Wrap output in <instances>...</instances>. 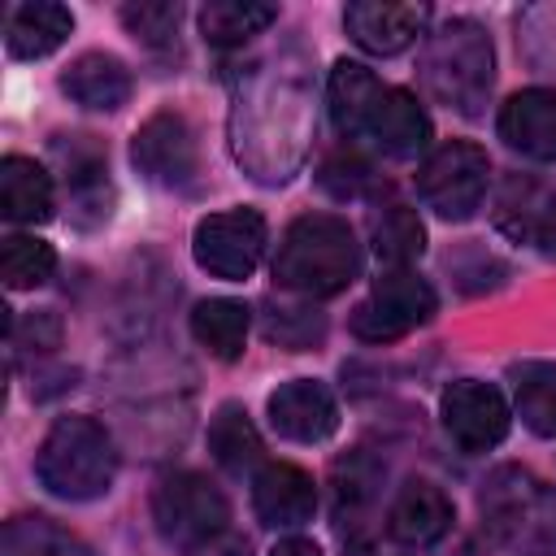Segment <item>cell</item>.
I'll use <instances>...</instances> for the list:
<instances>
[{
    "label": "cell",
    "instance_id": "8fae6325",
    "mask_svg": "<svg viewBox=\"0 0 556 556\" xmlns=\"http://www.w3.org/2000/svg\"><path fill=\"white\" fill-rule=\"evenodd\" d=\"M443 426L465 452H486L508 434V404L491 382L460 378L443 391Z\"/></svg>",
    "mask_w": 556,
    "mask_h": 556
},
{
    "label": "cell",
    "instance_id": "7402d4cb",
    "mask_svg": "<svg viewBox=\"0 0 556 556\" xmlns=\"http://www.w3.org/2000/svg\"><path fill=\"white\" fill-rule=\"evenodd\" d=\"M513 395H517L521 421L534 434L556 439V365L552 361H521V365H513Z\"/></svg>",
    "mask_w": 556,
    "mask_h": 556
},
{
    "label": "cell",
    "instance_id": "30bf717a",
    "mask_svg": "<svg viewBox=\"0 0 556 556\" xmlns=\"http://www.w3.org/2000/svg\"><path fill=\"white\" fill-rule=\"evenodd\" d=\"M130 156H135L139 174L152 178V182H161V187H182V182H191V174H195V165H200L191 126H187V117L174 113V109L152 113V117L135 130Z\"/></svg>",
    "mask_w": 556,
    "mask_h": 556
},
{
    "label": "cell",
    "instance_id": "9a60e30c",
    "mask_svg": "<svg viewBox=\"0 0 556 556\" xmlns=\"http://www.w3.org/2000/svg\"><path fill=\"white\" fill-rule=\"evenodd\" d=\"M348 35L374 52V56H395L404 52L421 26H426V9L421 4H382V0H365V4H348L343 13Z\"/></svg>",
    "mask_w": 556,
    "mask_h": 556
},
{
    "label": "cell",
    "instance_id": "44dd1931",
    "mask_svg": "<svg viewBox=\"0 0 556 556\" xmlns=\"http://www.w3.org/2000/svg\"><path fill=\"white\" fill-rule=\"evenodd\" d=\"M52 174L30 156H4L0 165V213L9 222H48L52 217Z\"/></svg>",
    "mask_w": 556,
    "mask_h": 556
},
{
    "label": "cell",
    "instance_id": "277c9868",
    "mask_svg": "<svg viewBox=\"0 0 556 556\" xmlns=\"http://www.w3.org/2000/svg\"><path fill=\"white\" fill-rule=\"evenodd\" d=\"M117 452L100 421L91 417H61L48 439L39 443L35 473L61 500H96L113 486Z\"/></svg>",
    "mask_w": 556,
    "mask_h": 556
},
{
    "label": "cell",
    "instance_id": "603a6c76",
    "mask_svg": "<svg viewBox=\"0 0 556 556\" xmlns=\"http://www.w3.org/2000/svg\"><path fill=\"white\" fill-rule=\"evenodd\" d=\"M191 334L200 339V348H208L217 361H235L243 356V339H248V308L239 300H200L191 313Z\"/></svg>",
    "mask_w": 556,
    "mask_h": 556
},
{
    "label": "cell",
    "instance_id": "e0dca14e",
    "mask_svg": "<svg viewBox=\"0 0 556 556\" xmlns=\"http://www.w3.org/2000/svg\"><path fill=\"white\" fill-rule=\"evenodd\" d=\"M252 508L265 526H304L313 521V508H317V486L313 478L300 469V465H265L252 482Z\"/></svg>",
    "mask_w": 556,
    "mask_h": 556
},
{
    "label": "cell",
    "instance_id": "4dcf8cb0",
    "mask_svg": "<svg viewBox=\"0 0 556 556\" xmlns=\"http://www.w3.org/2000/svg\"><path fill=\"white\" fill-rule=\"evenodd\" d=\"M178 13H182L178 4H126V9H122V22H126V30H130L135 39H143L148 48H161V43L174 39Z\"/></svg>",
    "mask_w": 556,
    "mask_h": 556
},
{
    "label": "cell",
    "instance_id": "2e32d148",
    "mask_svg": "<svg viewBox=\"0 0 556 556\" xmlns=\"http://www.w3.org/2000/svg\"><path fill=\"white\" fill-rule=\"evenodd\" d=\"M452 526V500L426 482V478H413L400 486V495L391 500V513H387V534L395 543H408V547H430L447 534Z\"/></svg>",
    "mask_w": 556,
    "mask_h": 556
},
{
    "label": "cell",
    "instance_id": "d6a6232c",
    "mask_svg": "<svg viewBox=\"0 0 556 556\" xmlns=\"http://www.w3.org/2000/svg\"><path fill=\"white\" fill-rule=\"evenodd\" d=\"M56 339H61V321H56V313H48V308H39V313H30L17 330H13V343H43V348H56Z\"/></svg>",
    "mask_w": 556,
    "mask_h": 556
},
{
    "label": "cell",
    "instance_id": "ffe728a7",
    "mask_svg": "<svg viewBox=\"0 0 556 556\" xmlns=\"http://www.w3.org/2000/svg\"><path fill=\"white\" fill-rule=\"evenodd\" d=\"M61 91L83 109H122L130 100V74L109 52H87L61 74Z\"/></svg>",
    "mask_w": 556,
    "mask_h": 556
},
{
    "label": "cell",
    "instance_id": "5b68a950",
    "mask_svg": "<svg viewBox=\"0 0 556 556\" xmlns=\"http://www.w3.org/2000/svg\"><path fill=\"white\" fill-rule=\"evenodd\" d=\"M421 70L439 100H447L452 109L473 117L491 91V39L473 22L456 17L430 35Z\"/></svg>",
    "mask_w": 556,
    "mask_h": 556
},
{
    "label": "cell",
    "instance_id": "52a82bcc",
    "mask_svg": "<svg viewBox=\"0 0 556 556\" xmlns=\"http://www.w3.org/2000/svg\"><path fill=\"white\" fill-rule=\"evenodd\" d=\"M486 174H491L486 152L478 143L452 139V143L434 148L426 156V165L417 169V195L443 222H465L486 200Z\"/></svg>",
    "mask_w": 556,
    "mask_h": 556
},
{
    "label": "cell",
    "instance_id": "5bb4252c",
    "mask_svg": "<svg viewBox=\"0 0 556 556\" xmlns=\"http://www.w3.org/2000/svg\"><path fill=\"white\" fill-rule=\"evenodd\" d=\"M500 139L534 161H556V91L530 87L500 109Z\"/></svg>",
    "mask_w": 556,
    "mask_h": 556
},
{
    "label": "cell",
    "instance_id": "f1b7e54d",
    "mask_svg": "<svg viewBox=\"0 0 556 556\" xmlns=\"http://www.w3.org/2000/svg\"><path fill=\"white\" fill-rule=\"evenodd\" d=\"M4 556H91V552L48 517H17L4 526Z\"/></svg>",
    "mask_w": 556,
    "mask_h": 556
},
{
    "label": "cell",
    "instance_id": "836d02e7",
    "mask_svg": "<svg viewBox=\"0 0 556 556\" xmlns=\"http://www.w3.org/2000/svg\"><path fill=\"white\" fill-rule=\"evenodd\" d=\"M269 556H321V552H317V543H308V539H295V534H291V539H282Z\"/></svg>",
    "mask_w": 556,
    "mask_h": 556
},
{
    "label": "cell",
    "instance_id": "8992f818",
    "mask_svg": "<svg viewBox=\"0 0 556 556\" xmlns=\"http://www.w3.org/2000/svg\"><path fill=\"white\" fill-rule=\"evenodd\" d=\"M152 517H156V530L169 543H178L187 552H200V547H208L213 539L226 534L230 504L204 473H174L156 486Z\"/></svg>",
    "mask_w": 556,
    "mask_h": 556
},
{
    "label": "cell",
    "instance_id": "4fadbf2b",
    "mask_svg": "<svg viewBox=\"0 0 556 556\" xmlns=\"http://www.w3.org/2000/svg\"><path fill=\"white\" fill-rule=\"evenodd\" d=\"M269 426L282 434V439H295V443H321L334 434L339 426V404L334 395L313 382V378H295V382H282L274 395H269Z\"/></svg>",
    "mask_w": 556,
    "mask_h": 556
},
{
    "label": "cell",
    "instance_id": "1f68e13d",
    "mask_svg": "<svg viewBox=\"0 0 556 556\" xmlns=\"http://www.w3.org/2000/svg\"><path fill=\"white\" fill-rule=\"evenodd\" d=\"M321 174H343L339 182H330V191L343 200V195H356V191L365 187V178H369V165H365L361 156H330V161L321 165Z\"/></svg>",
    "mask_w": 556,
    "mask_h": 556
},
{
    "label": "cell",
    "instance_id": "7c38bea8",
    "mask_svg": "<svg viewBox=\"0 0 556 556\" xmlns=\"http://www.w3.org/2000/svg\"><path fill=\"white\" fill-rule=\"evenodd\" d=\"M491 217L504 235L534 243V248H556V191L530 174H508L495 187Z\"/></svg>",
    "mask_w": 556,
    "mask_h": 556
},
{
    "label": "cell",
    "instance_id": "cb8c5ba5",
    "mask_svg": "<svg viewBox=\"0 0 556 556\" xmlns=\"http://www.w3.org/2000/svg\"><path fill=\"white\" fill-rule=\"evenodd\" d=\"M208 452L222 469L230 473H248L261 460V434L248 421V413L239 404H222L208 421Z\"/></svg>",
    "mask_w": 556,
    "mask_h": 556
},
{
    "label": "cell",
    "instance_id": "7a4b0ae2",
    "mask_svg": "<svg viewBox=\"0 0 556 556\" xmlns=\"http://www.w3.org/2000/svg\"><path fill=\"white\" fill-rule=\"evenodd\" d=\"M361 274V243L334 213H304L282 230L274 282L300 295H334Z\"/></svg>",
    "mask_w": 556,
    "mask_h": 556
},
{
    "label": "cell",
    "instance_id": "d4e9b609",
    "mask_svg": "<svg viewBox=\"0 0 556 556\" xmlns=\"http://www.w3.org/2000/svg\"><path fill=\"white\" fill-rule=\"evenodd\" d=\"M369 239H374V252L387 269H408V261H417L426 248V230H421L417 213L404 204H387L382 213H374Z\"/></svg>",
    "mask_w": 556,
    "mask_h": 556
},
{
    "label": "cell",
    "instance_id": "ac0fdd59",
    "mask_svg": "<svg viewBox=\"0 0 556 556\" xmlns=\"http://www.w3.org/2000/svg\"><path fill=\"white\" fill-rule=\"evenodd\" d=\"M74 30V17L65 4L52 0H30V4H13L4 13V48L13 56H48L65 43V35Z\"/></svg>",
    "mask_w": 556,
    "mask_h": 556
},
{
    "label": "cell",
    "instance_id": "f546056e",
    "mask_svg": "<svg viewBox=\"0 0 556 556\" xmlns=\"http://www.w3.org/2000/svg\"><path fill=\"white\" fill-rule=\"evenodd\" d=\"M265 334L278 339L282 348L291 352H304L313 348L321 334H326V321L308 308H291V304H269V317H265Z\"/></svg>",
    "mask_w": 556,
    "mask_h": 556
},
{
    "label": "cell",
    "instance_id": "6da1fadb",
    "mask_svg": "<svg viewBox=\"0 0 556 556\" xmlns=\"http://www.w3.org/2000/svg\"><path fill=\"white\" fill-rule=\"evenodd\" d=\"M330 117L348 139H369L387 156H417L430 143L426 109L356 61H339L330 74Z\"/></svg>",
    "mask_w": 556,
    "mask_h": 556
},
{
    "label": "cell",
    "instance_id": "3957f363",
    "mask_svg": "<svg viewBox=\"0 0 556 556\" xmlns=\"http://www.w3.org/2000/svg\"><path fill=\"white\" fill-rule=\"evenodd\" d=\"M482 521L495 543L517 556H556V486L526 469H495L478 495Z\"/></svg>",
    "mask_w": 556,
    "mask_h": 556
},
{
    "label": "cell",
    "instance_id": "4316f807",
    "mask_svg": "<svg viewBox=\"0 0 556 556\" xmlns=\"http://www.w3.org/2000/svg\"><path fill=\"white\" fill-rule=\"evenodd\" d=\"M56 269V252L52 243L35 239V235H9L0 248V274L9 291H30L39 282H48Z\"/></svg>",
    "mask_w": 556,
    "mask_h": 556
},
{
    "label": "cell",
    "instance_id": "d6986e66",
    "mask_svg": "<svg viewBox=\"0 0 556 556\" xmlns=\"http://www.w3.org/2000/svg\"><path fill=\"white\" fill-rule=\"evenodd\" d=\"M52 152H56V161L65 169V187H70L74 204L78 208H96V217H104L109 213V182H104L109 156H104V148L91 135H61L52 143Z\"/></svg>",
    "mask_w": 556,
    "mask_h": 556
},
{
    "label": "cell",
    "instance_id": "83f0119b",
    "mask_svg": "<svg viewBox=\"0 0 556 556\" xmlns=\"http://www.w3.org/2000/svg\"><path fill=\"white\" fill-rule=\"evenodd\" d=\"M378 482H382V469H378L369 456L352 452V456L334 460V469H330V486H334V513H339V526H348V517H361V513L374 504Z\"/></svg>",
    "mask_w": 556,
    "mask_h": 556
},
{
    "label": "cell",
    "instance_id": "484cf974",
    "mask_svg": "<svg viewBox=\"0 0 556 556\" xmlns=\"http://www.w3.org/2000/svg\"><path fill=\"white\" fill-rule=\"evenodd\" d=\"M278 17L274 4H252V0H213L200 9V35L217 48H230V43H243L252 39L256 30H265L269 22Z\"/></svg>",
    "mask_w": 556,
    "mask_h": 556
},
{
    "label": "cell",
    "instance_id": "ba28073f",
    "mask_svg": "<svg viewBox=\"0 0 556 556\" xmlns=\"http://www.w3.org/2000/svg\"><path fill=\"white\" fill-rule=\"evenodd\" d=\"M434 308H439V300L426 278H417L413 269H387V274H378V282L361 300V308L352 313V334L365 343H391V339H404L408 330H417L421 321H430Z\"/></svg>",
    "mask_w": 556,
    "mask_h": 556
},
{
    "label": "cell",
    "instance_id": "9c48e42d",
    "mask_svg": "<svg viewBox=\"0 0 556 556\" xmlns=\"http://www.w3.org/2000/svg\"><path fill=\"white\" fill-rule=\"evenodd\" d=\"M191 252H195V265L208 269L213 278L239 282V278H248L256 269V261L265 252V217L256 208L213 213V217H204L195 226Z\"/></svg>",
    "mask_w": 556,
    "mask_h": 556
}]
</instances>
